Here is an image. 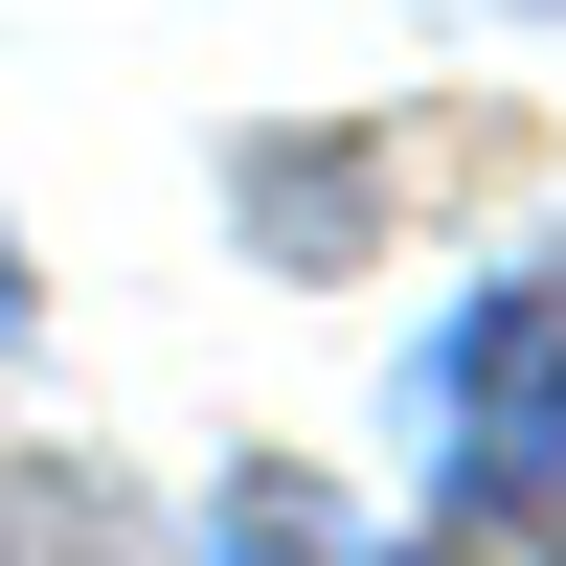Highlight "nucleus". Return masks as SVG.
Listing matches in <instances>:
<instances>
[{"mask_svg": "<svg viewBox=\"0 0 566 566\" xmlns=\"http://www.w3.org/2000/svg\"><path fill=\"white\" fill-rule=\"evenodd\" d=\"M408 408H431L453 476H566V250H522L476 317H453L431 363H408Z\"/></svg>", "mask_w": 566, "mask_h": 566, "instance_id": "f257e3e1", "label": "nucleus"}, {"mask_svg": "<svg viewBox=\"0 0 566 566\" xmlns=\"http://www.w3.org/2000/svg\"><path fill=\"white\" fill-rule=\"evenodd\" d=\"M0 317H23V272H0Z\"/></svg>", "mask_w": 566, "mask_h": 566, "instance_id": "20e7f679", "label": "nucleus"}, {"mask_svg": "<svg viewBox=\"0 0 566 566\" xmlns=\"http://www.w3.org/2000/svg\"><path fill=\"white\" fill-rule=\"evenodd\" d=\"M0 566H114V522H91L69 476H0Z\"/></svg>", "mask_w": 566, "mask_h": 566, "instance_id": "7ed1b4c3", "label": "nucleus"}, {"mask_svg": "<svg viewBox=\"0 0 566 566\" xmlns=\"http://www.w3.org/2000/svg\"><path fill=\"white\" fill-rule=\"evenodd\" d=\"M205 566H386V544H340V522H317V476H227Z\"/></svg>", "mask_w": 566, "mask_h": 566, "instance_id": "f03ea898", "label": "nucleus"}]
</instances>
